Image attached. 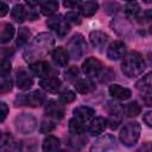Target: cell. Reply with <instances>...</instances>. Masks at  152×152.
Listing matches in <instances>:
<instances>
[{"instance_id":"obj_9","label":"cell","mask_w":152,"mask_h":152,"mask_svg":"<svg viewBox=\"0 0 152 152\" xmlns=\"http://www.w3.org/2000/svg\"><path fill=\"white\" fill-rule=\"evenodd\" d=\"M126 55V45L121 40L113 42L107 49V57L112 61H118Z\"/></svg>"},{"instance_id":"obj_7","label":"cell","mask_w":152,"mask_h":152,"mask_svg":"<svg viewBox=\"0 0 152 152\" xmlns=\"http://www.w3.org/2000/svg\"><path fill=\"white\" fill-rule=\"evenodd\" d=\"M82 70L89 77H99V75H101V72L103 70V65L97 58L89 57L83 62Z\"/></svg>"},{"instance_id":"obj_29","label":"cell","mask_w":152,"mask_h":152,"mask_svg":"<svg viewBox=\"0 0 152 152\" xmlns=\"http://www.w3.org/2000/svg\"><path fill=\"white\" fill-rule=\"evenodd\" d=\"M110 137H104V138H102V139H100L95 145H94V147H93V150H91V152H104L107 148H109V147H112V144L114 142V141H110V142H107V140L109 139Z\"/></svg>"},{"instance_id":"obj_15","label":"cell","mask_w":152,"mask_h":152,"mask_svg":"<svg viewBox=\"0 0 152 152\" xmlns=\"http://www.w3.org/2000/svg\"><path fill=\"white\" fill-rule=\"evenodd\" d=\"M109 94L116 99V100H127L131 97V90L128 88H125V87H121L120 84H112L109 86Z\"/></svg>"},{"instance_id":"obj_18","label":"cell","mask_w":152,"mask_h":152,"mask_svg":"<svg viewBox=\"0 0 152 152\" xmlns=\"http://www.w3.org/2000/svg\"><path fill=\"white\" fill-rule=\"evenodd\" d=\"M89 39H90V43L94 48L101 49L106 45V43L108 40V36L101 31H93L89 36Z\"/></svg>"},{"instance_id":"obj_42","label":"cell","mask_w":152,"mask_h":152,"mask_svg":"<svg viewBox=\"0 0 152 152\" xmlns=\"http://www.w3.org/2000/svg\"><path fill=\"white\" fill-rule=\"evenodd\" d=\"M144 102H145L146 106H150V107L152 106V93H150V94L144 96Z\"/></svg>"},{"instance_id":"obj_4","label":"cell","mask_w":152,"mask_h":152,"mask_svg":"<svg viewBox=\"0 0 152 152\" xmlns=\"http://www.w3.org/2000/svg\"><path fill=\"white\" fill-rule=\"evenodd\" d=\"M86 48H87V44H86V40L83 38L82 34L80 33H76L72 36V38L68 42V53L71 58L74 59H80L84 51H86Z\"/></svg>"},{"instance_id":"obj_38","label":"cell","mask_w":152,"mask_h":152,"mask_svg":"<svg viewBox=\"0 0 152 152\" xmlns=\"http://www.w3.org/2000/svg\"><path fill=\"white\" fill-rule=\"evenodd\" d=\"M0 108H1V118H0V120L4 121L6 119V116H7V114H8V107H7V104L5 102H1L0 103Z\"/></svg>"},{"instance_id":"obj_14","label":"cell","mask_w":152,"mask_h":152,"mask_svg":"<svg viewBox=\"0 0 152 152\" xmlns=\"http://www.w3.org/2000/svg\"><path fill=\"white\" fill-rule=\"evenodd\" d=\"M39 86L49 93H56L61 87V81L55 76H48L39 81Z\"/></svg>"},{"instance_id":"obj_8","label":"cell","mask_w":152,"mask_h":152,"mask_svg":"<svg viewBox=\"0 0 152 152\" xmlns=\"http://www.w3.org/2000/svg\"><path fill=\"white\" fill-rule=\"evenodd\" d=\"M15 126L18 131H21L23 133H30L36 127V120L33 116L27 115V114H23L20 116H18L15 119Z\"/></svg>"},{"instance_id":"obj_3","label":"cell","mask_w":152,"mask_h":152,"mask_svg":"<svg viewBox=\"0 0 152 152\" xmlns=\"http://www.w3.org/2000/svg\"><path fill=\"white\" fill-rule=\"evenodd\" d=\"M140 125L137 121L127 122L120 131L119 138L122 145L125 146H133L137 144L139 137H140Z\"/></svg>"},{"instance_id":"obj_20","label":"cell","mask_w":152,"mask_h":152,"mask_svg":"<svg viewBox=\"0 0 152 152\" xmlns=\"http://www.w3.org/2000/svg\"><path fill=\"white\" fill-rule=\"evenodd\" d=\"M43 152H57L59 148V139L55 135H48L43 141Z\"/></svg>"},{"instance_id":"obj_2","label":"cell","mask_w":152,"mask_h":152,"mask_svg":"<svg viewBox=\"0 0 152 152\" xmlns=\"http://www.w3.org/2000/svg\"><path fill=\"white\" fill-rule=\"evenodd\" d=\"M145 61L140 53L132 51L124 57L121 63V70L127 77H135L142 74L145 70Z\"/></svg>"},{"instance_id":"obj_17","label":"cell","mask_w":152,"mask_h":152,"mask_svg":"<svg viewBox=\"0 0 152 152\" xmlns=\"http://www.w3.org/2000/svg\"><path fill=\"white\" fill-rule=\"evenodd\" d=\"M52 61L58 66H65L69 61V53L63 48H56L52 51Z\"/></svg>"},{"instance_id":"obj_36","label":"cell","mask_w":152,"mask_h":152,"mask_svg":"<svg viewBox=\"0 0 152 152\" xmlns=\"http://www.w3.org/2000/svg\"><path fill=\"white\" fill-rule=\"evenodd\" d=\"M65 19L66 21H71L74 24H81V18L78 15V13H76V11H70L65 14Z\"/></svg>"},{"instance_id":"obj_30","label":"cell","mask_w":152,"mask_h":152,"mask_svg":"<svg viewBox=\"0 0 152 152\" xmlns=\"http://www.w3.org/2000/svg\"><path fill=\"white\" fill-rule=\"evenodd\" d=\"M30 38V31L26 28V27H21L19 28V32H18V37H17V45L18 46H23Z\"/></svg>"},{"instance_id":"obj_10","label":"cell","mask_w":152,"mask_h":152,"mask_svg":"<svg viewBox=\"0 0 152 152\" xmlns=\"http://www.w3.org/2000/svg\"><path fill=\"white\" fill-rule=\"evenodd\" d=\"M45 114H46V116L51 118L52 120H59L64 115V109L57 102L49 101L45 106Z\"/></svg>"},{"instance_id":"obj_44","label":"cell","mask_w":152,"mask_h":152,"mask_svg":"<svg viewBox=\"0 0 152 152\" xmlns=\"http://www.w3.org/2000/svg\"><path fill=\"white\" fill-rule=\"evenodd\" d=\"M150 32L152 33V21H151V24H150Z\"/></svg>"},{"instance_id":"obj_32","label":"cell","mask_w":152,"mask_h":152,"mask_svg":"<svg viewBox=\"0 0 152 152\" xmlns=\"http://www.w3.org/2000/svg\"><path fill=\"white\" fill-rule=\"evenodd\" d=\"M75 99H76L75 93H72L70 90H66V91H64L59 95V101L62 103H70V102L75 101Z\"/></svg>"},{"instance_id":"obj_12","label":"cell","mask_w":152,"mask_h":152,"mask_svg":"<svg viewBox=\"0 0 152 152\" xmlns=\"http://www.w3.org/2000/svg\"><path fill=\"white\" fill-rule=\"evenodd\" d=\"M30 70L31 72L34 75V76H38L40 78H45L49 76V72H50V65L48 62H44V61H38V62H34L30 65Z\"/></svg>"},{"instance_id":"obj_40","label":"cell","mask_w":152,"mask_h":152,"mask_svg":"<svg viewBox=\"0 0 152 152\" xmlns=\"http://www.w3.org/2000/svg\"><path fill=\"white\" fill-rule=\"evenodd\" d=\"M63 5H64V7H66V8L74 10L75 7H78V6H80V2H78V1H64Z\"/></svg>"},{"instance_id":"obj_34","label":"cell","mask_w":152,"mask_h":152,"mask_svg":"<svg viewBox=\"0 0 152 152\" xmlns=\"http://www.w3.org/2000/svg\"><path fill=\"white\" fill-rule=\"evenodd\" d=\"M78 69H77V66H70V68H68L66 69V71H65V78L66 80H69V81H74V80H76L77 78V76H78Z\"/></svg>"},{"instance_id":"obj_27","label":"cell","mask_w":152,"mask_h":152,"mask_svg":"<svg viewBox=\"0 0 152 152\" xmlns=\"http://www.w3.org/2000/svg\"><path fill=\"white\" fill-rule=\"evenodd\" d=\"M84 129H86L84 124L82 121H80L78 119L72 118L69 121V131H70V133L76 134V135H80V134H82L84 132Z\"/></svg>"},{"instance_id":"obj_45","label":"cell","mask_w":152,"mask_h":152,"mask_svg":"<svg viewBox=\"0 0 152 152\" xmlns=\"http://www.w3.org/2000/svg\"><path fill=\"white\" fill-rule=\"evenodd\" d=\"M59 152H66V151H64V150H62V151H59Z\"/></svg>"},{"instance_id":"obj_35","label":"cell","mask_w":152,"mask_h":152,"mask_svg":"<svg viewBox=\"0 0 152 152\" xmlns=\"http://www.w3.org/2000/svg\"><path fill=\"white\" fill-rule=\"evenodd\" d=\"M55 126H56L55 121H52V120H49V121L44 120V121L40 124V132H43V133H49L50 131H52V129L55 128Z\"/></svg>"},{"instance_id":"obj_19","label":"cell","mask_w":152,"mask_h":152,"mask_svg":"<svg viewBox=\"0 0 152 152\" xmlns=\"http://www.w3.org/2000/svg\"><path fill=\"white\" fill-rule=\"evenodd\" d=\"M99 8V4L95 1H84V2H80L78 6V11L83 17H91L96 13Z\"/></svg>"},{"instance_id":"obj_6","label":"cell","mask_w":152,"mask_h":152,"mask_svg":"<svg viewBox=\"0 0 152 152\" xmlns=\"http://www.w3.org/2000/svg\"><path fill=\"white\" fill-rule=\"evenodd\" d=\"M44 102V95L36 90L28 94H19L15 97L17 106H30V107H38L43 104Z\"/></svg>"},{"instance_id":"obj_39","label":"cell","mask_w":152,"mask_h":152,"mask_svg":"<svg viewBox=\"0 0 152 152\" xmlns=\"http://www.w3.org/2000/svg\"><path fill=\"white\" fill-rule=\"evenodd\" d=\"M142 120H144V122H145L148 127H152V110H151V112H147V113L142 116Z\"/></svg>"},{"instance_id":"obj_25","label":"cell","mask_w":152,"mask_h":152,"mask_svg":"<svg viewBox=\"0 0 152 152\" xmlns=\"http://www.w3.org/2000/svg\"><path fill=\"white\" fill-rule=\"evenodd\" d=\"M11 14H12V18L17 21V23H23L24 20H25V18H26V10H25V7L23 6V5H15L13 8H12V11H11Z\"/></svg>"},{"instance_id":"obj_5","label":"cell","mask_w":152,"mask_h":152,"mask_svg":"<svg viewBox=\"0 0 152 152\" xmlns=\"http://www.w3.org/2000/svg\"><path fill=\"white\" fill-rule=\"evenodd\" d=\"M46 25L61 38L65 37L69 31H70V25L69 23L66 21V19L61 15V14H57V15H53L51 17L50 19H48L46 21Z\"/></svg>"},{"instance_id":"obj_28","label":"cell","mask_w":152,"mask_h":152,"mask_svg":"<svg viewBox=\"0 0 152 152\" xmlns=\"http://www.w3.org/2000/svg\"><path fill=\"white\" fill-rule=\"evenodd\" d=\"M122 109H124V112H125V114L127 116H137L141 112V107L138 104L137 101H133V102L127 103Z\"/></svg>"},{"instance_id":"obj_31","label":"cell","mask_w":152,"mask_h":152,"mask_svg":"<svg viewBox=\"0 0 152 152\" xmlns=\"http://www.w3.org/2000/svg\"><path fill=\"white\" fill-rule=\"evenodd\" d=\"M11 69H12L11 62L4 58L1 61V64H0V75H1V78L7 77L10 75V72H11Z\"/></svg>"},{"instance_id":"obj_37","label":"cell","mask_w":152,"mask_h":152,"mask_svg":"<svg viewBox=\"0 0 152 152\" xmlns=\"http://www.w3.org/2000/svg\"><path fill=\"white\" fill-rule=\"evenodd\" d=\"M11 89H12V80L10 77L2 78V82H1V93L5 94V93L10 91Z\"/></svg>"},{"instance_id":"obj_21","label":"cell","mask_w":152,"mask_h":152,"mask_svg":"<svg viewBox=\"0 0 152 152\" xmlns=\"http://www.w3.org/2000/svg\"><path fill=\"white\" fill-rule=\"evenodd\" d=\"M75 89L77 93L80 94H88L90 91H93L95 89V86L94 83L90 81V80H86V78H81V80H77L75 82Z\"/></svg>"},{"instance_id":"obj_22","label":"cell","mask_w":152,"mask_h":152,"mask_svg":"<svg viewBox=\"0 0 152 152\" xmlns=\"http://www.w3.org/2000/svg\"><path fill=\"white\" fill-rule=\"evenodd\" d=\"M125 14L129 19H137L140 14V6L138 2H127L125 6Z\"/></svg>"},{"instance_id":"obj_43","label":"cell","mask_w":152,"mask_h":152,"mask_svg":"<svg viewBox=\"0 0 152 152\" xmlns=\"http://www.w3.org/2000/svg\"><path fill=\"white\" fill-rule=\"evenodd\" d=\"M119 122H120V120H119V119H115V120H114V119L112 118V119L109 120V124H110V125H109V127H110L112 129H115V128L118 127Z\"/></svg>"},{"instance_id":"obj_23","label":"cell","mask_w":152,"mask_h":152,"mask_svg":"<svg viewBox=\"0 0 152 152\" xmlns=\"http://www.w3.org/2000/svg\"><path fill=\"white\" fill-rule=\"evenodd\" d=\"M137 88L142 91H152V72L145 75L137 82Z\"/></svg>"},{"instance_id":"obj_1","label":"cell","mask_w":152,"mask_h":152,"mask_svg":"<svg viewBox=\"0 0 152 152\" xmlns=\"http://www.w3.org/2000/svg\"><path fill=\"white\" fill-rule=\"evenodd\" d=\"M55 40L52 38V36L50 33H40L38 34L33 42L31 43V45L25 50L24 52V59L26 62H32L39 57L45 56L51 46H53Z\"/></svg>"},{"instance_id":"obj_26","label":"cell","mask_w":152,"mask_h":152,"mask_svg":"<svg viewBox=\"0 0 152 152\" xmlns=\"http://www.w3.org/2000/svg\"><path fill=\"white\" fill-rule=\"evenodd\" d=\"M14 36V27L12 24H5L2 26V30H1V34H0V42L2 44L10 42Z\"/></svg>"},{"instance_id":"obj_24","label":"cell","mask_w":152,"mask_h":152,"mask_svg":"<svg viewBox=\"0 0 152 152\" xmlns=\"http://www.w3.org/2000/svg\"><path fill=\"white\" fill-rule=\"evenodd\" d=\"M58 10L57 1H44L40 4V11L44 15H52Z\"/></svg>"},{"instance_id":"obj_33","label":"cell","mask_w":152,"mask_h":152,"mask_svg":"<svg viewBox=\"0 0 152 152\" xmlns=\"http://www.w3.org/2000/svg\"><path fill=\"white\" fill-rule=\"evenodd\" d=\"M6 146H7V152H10V150L13 146V140H12V137L11 135L2 134V138H1V152L6 148Z\"/></svg>"},{"instance_id":"obj_41","label":"cell","mask_w":152,"mask_h":152,"mask_svg":"<svg viewBox=\"0 0 152 152\" xmlns=\"http://www.w3.org/2000/svg\"><path fill=\"white\" fill-rule=\"evenodd\" d=\"M7 12H8V6H7V4L4 2V1H0V15L4 17V15H6Z\"/></svg>"},{"instance_id":"obj_11","label":"cell","mask_w":152,"mask_h":152,"mask_svg":"<svg viewBox=\"0 0 152 152\" xmlns=\"http://www.w3.org/2000/svg\"><path fill=\"white\" fill-rule=\"evenodd\" d=\"M72 113H74V118L78 119L83 124H87V122L91 121L94 115H95V110L93 108H89V107H86V106L76 107Z\"/></svg>"},{"instance_id":"obj_13","label":"cell","mask_w":152,"mask_h":152,"mask_svg":"<svg viewBox=\"0 0 152 152\" xmlns=\"http://www.w3.org/2000/svg\"><path fill=\"white\" fill-rule=\"evenodd\" d=\"M33 86L32 77L23 69H19L17 72V87L21 90H27Z\"/></svg>"},{"instance_id":"obj_16","label":"cell","mask_w":152,"mask_h":152,"mask_svg":"<svg viewBox=\"0 0 152 152\" xmlns=\"http://www.w3.org/2000/svg\"><path fill=\"white\" fill-rule=\"evenodd\" d=\"M106 126H107V120L104 118L99 116V118H95V119H93L90 121L88 131H89V133L91 135H99L104 131Z\"/></svg>"}]
</instances>
